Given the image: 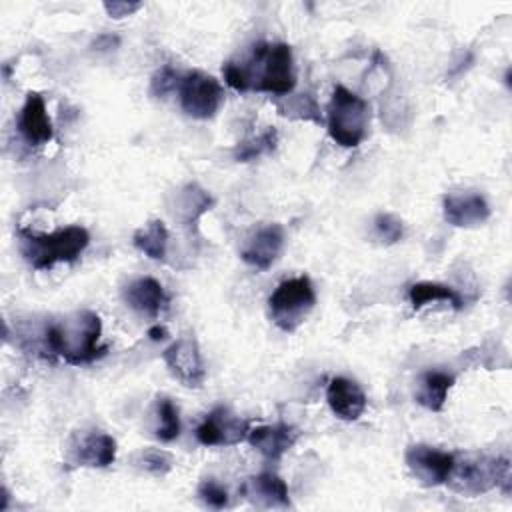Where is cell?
<instances>
[{
	"label": "cell",
	"mask_w": 512,
	"mask_h": 512,
	"mask_svg": "<svg viewBox=\"0 0 512 512\" xmlns=\"http://www.w3.org/2000/svg\"><path fill=\"white\" fill-rule=\"evenodd\" d=\"M88 244L90 234L82 226H66L50 234L18 228L20 254L34 270H50L58 262H74Z\"/></svg>",
	"instance_id": "cell-3"
},
{
	"label": "cell",
	"mask_w": 512,
	"mask_h": 512,
	"mask_svg": "<svg viewBox=\"0 0 512 512\" xmlns=\"http://www.w3.org/2000/svg\"><path fill=\"white\" fill-rule=\"evenodd\" d=\"M122 296L132 310L150 318H156L168 306V294L164 292L162 284L152 276H142L128 282Z\"/></svg>",
	"instance_id": "cell-17"
},
{
	"label": "cell",
	"mask_w": 512,
	"mask_h": 512,
	"mask_svg": "<svg viewBox=\"0 0 512 512\" xmlns=\"http://www.w3.org/2000/svg\"><path fill=\"white\" fill-rule=\"evenodd\" d=\"M408 298L414 310H420L424 304L430 302H446L450 304L454 310H462L464 308V300L460 296V292L448 284H440V282H418L412 284L408 290Z\"/></svg>",
	"instance_id": "cell-21"
},
{
	"label": "cell",
	"mask_w": 512,
	"mask_h": 512,
	"mask_svg": "<svg viewBox=\"0 0 512 512\" xmlns=\"http://www.w3.org/2000/svg\"><path fill=\"white\" fill-rule=\"evenodd\" d=\"M148 338H150L152 342H160V340L168 338V330H166L164 326H160V324H154V326L148 330Z\"/></svg>",
	"instance_id": "cell-33"
},
{
	"label": "cell",
	"mask_w": 512,
	"mask_h": 512,
	"mask_svg": "<svg viewBox=\"0 0 512 512\" xmlns=\"http://www.w3.org/2000/svg\"><path fill=\"white\" fill-rule=\"evenodd\" d=\"M454 458L456 454L428 444H412L404 454L406 466L412 476L428 488L448 482V476L454 468Z\"/></svg>",
	"instance_id": "cell-8"
},
{
	"label": "cell",
	"mask_w": 512,
	"mask_h": 512,
	"mask_svg": "<svg viewBox=\"0 0 512 512\" xmlns=\"http://www.w3.org/2000/svg\"><path fill=\"white\" fill-rule=\"evenodd\" d=\"M222 74H224V80L230 88H234L236 92H246L250 90L248 88V80H246V74L242 70V66L238 62H226L224 68H222Z\"/></svg>",
	"instance_id": "cell-30"
},
{
	"label": "cell",
	"mask_w": 512,
	"mask_h": 512,
	"mask_svg": "<svg viewBox=\"0 0 512 512\" xmlns=\"http://www.w3.org/2000/svg\"><path fill=\"white\" fill-rule=\"evenodd\" d=\"M510 460L506 456L468 454L460 460L454 458V468L448 476V484L454 492L464 496H478L500 488L510 494Z\"/></svg>",
	"instance_id": "cell-4"
},
{
	"label": "cell",
	"mask_w": 512,
	"mask_h": 512,
	"mask_svg": "<svg viewBox=\"0 0 512 512\" xmlns=\"http://www.w3.org/2000/svg\"><path fill=\"white\" fill-rule=\"evenodd\" d=\"M326 402L334 416L346 422L358 420L366 410V394L360 384L346 376H336L328 382L326 388Z\"/></svg>",
	"instance_id": "cell-13"
},
{
	"label": "cell",
	"mask_w": 512,
	"mask_h": 512,
	"mask_svg": "<svg viewBox=\"0 0 512 512\" xmlns=\"http://www.w3.org/2000/svg\"><path fill=\"white\" fill-rule=\"evenodd\" d=\"M212 204H214V198L202 188V186H198V184H186L180 192H178V196H176V204H174V218L182 224V226H186V228H190V226H194L198 220H200V216L204 214V212H208L210 208H212Z\"/></svg>",
	"instance_id": "cell-19"
},
{
	"label": "cell",
	"mask_w": 512,
	"mask_h": 512,
	"mask_svg": "<svg viewBox=\"0 0 512 512\" xmlns=\"http://www.w3.org/2000/svg\"><path fill=\"white\" fill-rule=\"evenodd\" d=\"M182 110L196 120H210L224 104V88L220 82L200 70L186 72L178 82Z\"/></svg>",
	"instance_id": "cell-7"
},
{
	"label": "cell",
	"mask_w": 512,
	"mask_h": 512,
	"mask_svg": "<svg viewBox=\"0 0 512 512\" xmlns=\"http://www.w3.org/2000/svg\"><path fill=\"white\" fill-rule=\"evenodd\" d=\"M374 234L382 244H396L404 236V224L390 212H380L374 218Z\"/></svg>",
	"instance_id": "cell-26"
},
{
	"label": "cell",
	"mask_w": 512,
	"mask_h": 512,
	"mask_svg": "<svg viewBox=\"0 0 512 512\" xmlns=\"http://www.w3.org/2000/svg\"><path fill=\"white\" fill-rule=\"evenodd\" d=\"M248 432H250L248 420L234 416L224 406H218L196 428V438L204 446H234L246 440Z\"/></svg>",
	"instance_id": "cell-10"
},
{
	"label": "cell",
	"mask_w": 512,
	"mask_h": 512,
	"mask_svg": "<svg viewBox=\"0 0 512 512\" xmlns=\"http://www.w3.org/2000/svg\"><path fill=\"white\" fill-rule=\"evenodd\" d=\"M198 496L210 508L220 510V508L228 506V490L220 482H216L214 478H206V480L200 482Z\"/></svg>",
	"instance_id": "cell-28"
},
{
	"label": "cell",
	"mask_w": 512,
	"mask_h": 512,
	"mask_svg": "<svg viewBox=\"0 0 512 512\" xmlns=\"http://www.w3.org/2000/svg\"><path fill=\"white\" fill-rule=\"evenodd\" d=\"M162 360L168 366L170 374L184 386L200 388L204 384L206 368L194 334H184L176 342H172L164 350Z\"/></svg>",
	"instance_id": "cell-9"
},
{
	"label": "cell",
	"mask_w": 512,
	"mask_h": 512,
	"mask_svg": "<svg viewBox=\"0 0 512 512\" xmlns=\"http://www.w3.org/2000/svg\"><path fill=\"white\" fill-rule=\"evenodd\" d=\"M18 132L30 146H42L54 138V126L46 112L44 98L38 92H28L18 114Z\"/></svg>",
	"instance_id": "cell-14"
},
{
	"label": "cell",
	"mask_w": 512,
	"mask_h": 512,
	"mask_svg": "<svg viewBox=\"0 0 512 512\" xmlns=\"http://www.w3.org/2000/svg\"><path fill=\"white\" fill-rule=\"evenodd\" d=\"M444 220L456 228H474L490 218L486 198L476 190L446 194L442 200Z\"/></svg>",
	"instance_id": "cell-11"
},
{
	"label": "cell",
	"mask_w": 512,
	"mask_h": 512,
	"mask_svg": "<svg viewBox=\"0 0 512 512\" xmlns=\"http://www.w3.org/2000/svg\"><path fill=\"white\" fill-rule=\"evenodd\" d=\"M100 334V316L92 310H80L60 322H50L44 328L42 344L50 356H58L72 366H82L100 360L108 352V346L98 342Z\"/></svg>",
	"instance_id": "cell-1"
},
{
	"label": "cell",
	"mask_w": 512,
	"mask_h": 512,
	"mask_svg": "<svg viewBox=\"0 0 512 512\" xmlns=\"http://www.w3.org/2000/svg\"><path fill=\"white\" fill-rule=\"evenodd\" d=\"M72 460L76 466L86 468H106L116 460V440L102 432H86L72 448Z\"/></svg>",
	"instance_id": "cell-18"
},
{
	"label": "cell",
	"mask_w": 512,
	"mask_h": 512,
	"mask_svg": "<svg viewBox=\"0 0 512 512\" xmlns=\"http://www.w3.org/2000/svg\"><path fill=\"white\" fill-rule=\"evenodd\" d=\"M316 292L308 276L284 280L268 298V314L272 322L284 330L294 332L314 310Z\"/></svg>",
	"instance_id": "cell-6"
},
{
	"label": "cell",
	"mask_w": 512,
	"mask_h": 512,
	"mask_svg": "<svg viewBox=\"0 0 512 512\" xmlns=\"http://www.w3.org/2000/svg\"><path fill=\"white\" fill-rule=\"evenodd\" d=\"M178 74L172 66H162L160 70H156V74L152 76V82H150V92L156 96V98H164L166 94H170L174 88H178Z\"/></svg>",
	"instance_id": "cell-29"
},
{
	"label": "cell",
	"mask_w": 512,
	"mask_h": 512,
	"mask_svg": "<svg viewBox=\"0 0 512 512\" xmlns=\"http://www.w3.org/2000/svg\"><path fill=\"white\" fill-rule=\"evenodd\" d=\"M248 88L274 96H288L296 86L292 48L284 42H258L246 62H240Z\"/></svg>",
	"instance_id": "cell-2"
},
{
	"label": "cell",
	"mask_w": 512,
	"mask_h": 512,
	"mask_svg": "<svg viewBox=\"0 0 512 512\" xmlns=\"http://www.w3.org/2000/svg\"><path fill=\"white\" fill-rule=\"evenodd\" d=\"M140 8H142V2H118V0L104 2V10L108 12L110 18H116V20L124 18V16H130Z\"/></svg>",
	"instance_id": "cell-31"
},
{
	"label": "cell",
	"mask_w": 512,
	"mask_h": 512,
	"mask_svg": "<svg viewBox=\"0 0 512 512\" xmlns=\"http://www.w3.org/2000/svg\"><path fill=\"white\" fill-rule=\"evenodd\" d=\"M298 428L290 424H274V426H256L250 428L246 440L252 448H256L266 460H280L298 440Z\"/></svg>",
	"instance_id": "cell-15"
},
{
	"label": "cell",
	"mask_w": 512,
	"mask_h": 512,
	"mask_svg": "<svg viewBox=\"0 0 512 512\" xmlns=\"http://www.w3.org/2000/svg\"><path fill=\"white\" fill-rule=\"evenodd\" d=\"M276 146H278V132H276V128L270 126L264 132H260L258 136H252V138L240 142L234 148V158L238 162H250V160H256L260 156L274 152Z\"/></svg>",
	"instance_id": "cell-24"
},
{
	"label": "cell",
	"mask_w": 512,
	"mask_h": 512,
	"mask_svg": "<svg viewBox=\"0 0 512 512\" xmlns=\"http://www.w3.org/2000/svg\"><path fill=\"white\" fill-rule=\"evenodd\" d=\"M240 494L262 508H288L290 496L286 482L272 472H262L244 480Z\"/></svg>",
	"instance_id": "cell-16"
},
{
	"label": "cell",
	"mask_w": 512,
	"mask_h": 512,
	"mask_svg": "<svg viewBox=\"0 0 512 512\" xmlns=\"http://www.w3.org/2000/svg\"><path fill=\"white\" fill-rule=\"evenodd\" d=\"M118 44H120V38H118V36L100 34V36H96V40L92 42V48L98 50V52H106V50H114Z\"/></svg>",
	"instance_id": "cell-32"
},
{
	"label": "cell",
	"mask_w": 512,
	"mask_h": 512,
	"mask_svg": "<svg viewBox=\"0 0 512 512\" xmlns=\"http://www.w3.org/2000/svg\"><path fill=\"white\" fill-rule=\"evenodd\" d=\"M454 384V376L444 370H426L418 380L416 402L432 412H440L446 404L448 390Z\"/></svg>",
	"instance_id": "cell-20"
},
{
	"label": "cell",
	"mask_w": 512,
	"mask_h": 512,
	"mask_svg": "<svg viewBox=\"0 0 512 512\" xmlns=\"http://www.w3.org/2000/svg\"><path fill=\"white\" fill-rule=\"evenodd\" d=\"M370 124L368 102L338 84L332 90L328 104V134L342 148H356L366 138Z\"/></svg>",
	"instance_id": "cell-5"
},
{
	"label": "cell",
	"mask_w": 512,
	"mask_h": 512,
	"mask_svg": "<svg viewBox=\"0 0 512 512\" xmlns=\"http://www.w3.org/2000/svg\"><path fill=\"white\" fill-rule=\"evenodd\" d=\"M284 102H278V110L282 116L296 118V120H308L314 124H322L320 106L312 94H296V96H282Z\"/></svg>",
	"instance_id": "cell-23"
},
{
	"label": "cell",
	"mask_w": 512,
	"mask_h": 512,
	"mask_svg": "<svg viewBox=\"0 0 512 512\" xmlns=\"http://www.w3.org/2000/svg\"><path fill=\"white\" fill-rule=\"evenodd\" d=\"M168 228L162 220H150L146 226L138 228L132 236L134 246L152 260H164L168 250Z\"/></svg>",
	"instance_id": "cell-22"
},
{
	"label": "cell",
	"mask_w": 512,
	"mask_h": 512,
	"mask_svg": "<svg viewBox=\"0 0 512 512\" xmlns=\"http://www.w3.org/2000/svg\"><path fill=\"white\" fill-rule=\"evenodd\" d=\"M138 464L154 474V476H164L172 470V456L166 452V450H158V448H148V450H142L140 452V458H138Z\"/></svg>",
	"instance_id": "cell-27"
},
{
	"label": "cell",
	"mask_w": 512,
	"mask_h": 512,
	"mask_svg": "<svg viewBox=\"0 0 512 512\" xmlns=\"http://www.w3.org/2000/svg\"><path fill=\"white\" fill-rule=\"evenodd\" d=\"M284 248V230L280 224H266L260 226L244 244L240 258L256 268V270H268L280 256Z\"/></svg>",
	"instance_id": "cell-12"
},
{
	"label": "cell",
	"mask_w": 512,
	"mask_h": 512,
	"mask_svg": "<svg viewBox=\"0 0 512 512\" xmlns=\"http://www.w3.org/2000/svg\"><path fill=\"white\" fill-rule=\"evenodd\" d=\"M156 416H158L156 438L160 442H174L180 436V414L176 404L166 396L158 398Z\"/></svg>",
	"instance_id": "cell-25"
}]
</instances>
